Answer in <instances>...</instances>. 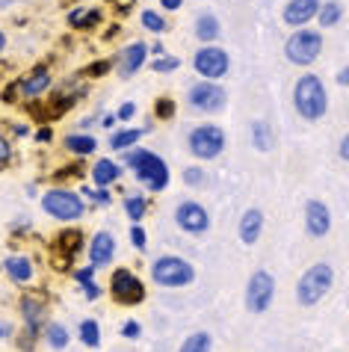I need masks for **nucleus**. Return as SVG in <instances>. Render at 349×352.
Instances as JSON below:
<instances>
[{
    "instance_id": "obj_1",
    "label": "nucleus",
    "mask_w": 349,
    "mask_h": 352,
    "mask_svg": "<svg viewBox=\"0 0 349 352\" xmlns=\"http://www.w3.org/2000/svg\"><path fill=\"white\" fill-rule=\"evenodd\" d=\"M124 163L133 169V178H137L145 190L151 192H163L169 187V166L163 163V157H157L148 148H128L124 151Z\"/></svg>"
},
{
    "instance_id": "obj_2",
    "label": "nucleus",
    "mask_w": 349,
    "mask_h": 352,
    "mask_svg": "<svg viewBox=\"0 0 349 352\" xmlns=\"http://www.w3.org/2000/svg\"><path fill=\"white\" fill-rule=\"evenodd\" d=\"M293 107L296 113L308 122H317L323 119L326 110H328V95H326V86L317 74H302L293 86Z\"/></svg>"
},
{
    "instance_id": "obj_3",
    "label": "nucleus",
    "mask_w": 349,
    "mask_h": 352,
    "mask_svg": "<svg viewBox=\"0 0 349 352\" xmlns=\"http://www.w3.org/2000/svg\"><path fill=\"white\" fill-rule=\"evenodd\" d=\"M332 285H335V270L328 267V263H314V267H308L302 272V278H299V285H296V302L302 308H311L323 296H328Z\"/></svg>"
},
{
    "instance_id": "obj_4",
    "label": "nucleus",
    "mask_w": 349,
    "mask_h": 352,
    "mask_svg": "<svg viewBox=\"0 0 349 352\" xmlns=\"http://www.w3.org/2000/svg\"><path fill=\"white\" fill-rule=\"evenodd\" d=\"M151 278H154V285H160V287H187V285H192V278H196V270L183 258L163 255L151 263Z\"/></svg>"
},
{
    "instance_id": "obj_5",
    "label": "nucleus",
    "mask_w": 349,
    "mask_h": 352,
    "mask_svg": "<svg viewBox=\"0 0 349 352\" xmlns=\"http://www.w3.org/2000/svg\"><path fill=\"white\" fill-rule=\"evenodd\" d=\"M42 208H45L47 217H54L60 222H74V219L83 217L86 204H83V195H77L74 190L56 187V190H47L42 195Z\"/></svg>"
},
{
    "instance_id": "obj_6",
    "label": "nucleus",
    "mask_w": 349,
    "mask_h": 352,
    "mask_svg": "<svg viewBox=\"0 0 349 352\" xmlns=\"http://www.w3.org/2000/svg\"><path fill=\"white\" fill-rule=\"evenodd\" d=\"M319 54H323V33L308 30V27H299L284 42V56L293 65H311Z\"/></svg>"
},
{
    "instance_id": "obj_7",
    "label": "nucleus",
    "mask_w": 349,
    "mask_h": 352,
    "mask_svg": "<svg viewBox=\"0 0 349 352\" xmlns=\"http://www.w3.org/2000/svg\"><path fill=\"white\" fill-rule=\"evenodd\" d=\"M190 154L199 160H216L222 151H225V133H222V128H216V124H201V128H196L190 133Z\"/></svg>"
},
{
    "instance_id": "obj_8",
    "label": "nucleus",
    "mask_w": 349,
    "mask_h": 352,
    "mask_svg": "<svg viewBox=\"0 0 349 352\" xmlns=\"http://www.w3.org/2000/svg\"><path fill=\"white\" fill-rule=\"evenodd\" d=\"M273 299H275V278L267 270L251 272V278L246 285V308L251 314H264L273 305Z\"/></svg>"
},
{
    "instance_id": "obj_9",
    "label": "nucleus",
    "mask_w": 349,
    "mask_h": 352,
    "mask_svg": "<svg viewBox=\"0 0 349 352\" xmlns=\"http://www.w3.org/2000/svg\"><path fill=\"white\" fill-rule=\"evenodd\" d=\"M110 296L119 302V305H139V302H145V285L131 270L119 267L110 276Z\"/></svg>"
},
{
    "instance_id": "obj_10",
    "label": "nucleus",
    "mask_w": 349,
    "mask_h": 352,
    "mask_svg": "<svg viewBox=\"0 0 349 352\" xmlns=\"http://www.w3.org/2000/svg\"><path fill=\"white\" fill-rule=\"evenodd\" d=\"M187 104L199 113H219L222 107L228 104V92L222 89L219 83H210V80H201L196 86H190L187 92Z\"/></svg>"
},
{
    "instance_id": "obj_11",
    "label": "nucleus",
    "mask_w": 349,
    "mask_h": 352,
    "mask_svg": "<svg viewBox=\"0 0 349 352\" xmlns=\"http://www.w3.org/2000/svg\"><path fill=\"white\" fill-rule=\"evenodd\" d=\"M228 65H231V60H228V54L222 51V47H216V45H205V47H199L196 51V56H192V68L205 77V80H219V77H225L228 74Z\"/></svg>"
},
{
    "instance_id": "obj_12",
    "label": "nucleus",
    "mask_w": 349,
    "mask_h": 352,
    "mask_svg": "<svg viewBox=\"0 0 349 352\" xmlns=\"http://www.w3.org/2000/svg\"><path fill=\"white\" fill-rule=\"evenodd\" d=\"M174 222L187 234H205L210 228V213L205 210V204H199V201H181L178 208H174Z\"/></svg>"
},
{
    "instance_id": "obj_13",
    "label": "nucleus",
    "mask_w": 349,
    "mask_h": 352,
    "mask_svg": "<svg viewBox=\"0 0 349 352\" xmlns=\"http://www.w3.org/2000/svg\"><path fill=\"white\" fill-rule=\"evenodd\" d=\"M305 231L311 237H326L332 231V210H328L326 201L311 199L305 204Z\"/></svg>"
},
{
    "instance_id": "obj_14",
    "label": "nucleus",
    "mask_w": 349,
    "mask_h": 352,
    "mask_svg": "<svg viewBox=\"0 0 349 352\" xmlns=\"http://www.w3.org/2000/svg\"><path fill=\"white\" fill-rule=\"evenodd\" d=\"M89 267L92 270H101V267H110L113 258H115V237L110 231H98L95 237L89 240Z\"/></svg>"
},
{
    "instance_id": "obj_15",
    "label": "nucleus",
    "mask_w": 349,
    "mask_h": 352,
    "mask_svg": "<svg viewBox=\"0 0 349 352\" xmlns=\"http://www.w3.org/2000/svg\"><path fill=\"white\" fill-rule=\"evenodd\" d=\"M319 12V0H290L284 6V21L290 27H305Z\"/></svg>"
},
{
    "instance_id": "obj_16",
    "label": "nucleus",
    "mask_w": 349,
    "mask_h": 352,
    "mask_svg": "<svg viewBox=\"0 0 349 352\" xmlns=\"http://www.w3.org/2000/svg\"><path fill=\"white\" fill-rule=\"evenodd\" d=\"M260 231H264V213L258 208H249L243 217H240V240H243L246 246H255L260 240Z\"/></svg>"
},
{
    "instance_id": "obj_17",
    "label": "nucleus",
    "mask_w": 349,
    "mask_h": 352,
    "mask_svg": "<svg viewBox=\"0 0 349 352\" xmlns=\"http://www.w3.org/2000/svg\"><path fill=\"white\" fill-rule=\"evenodd\" d=\"M145 56H148V47H145L142 42H133V45L124 47L122 56H119V72H122V77L137 74L139 68L145 65Z\"/></svg>"
},
{
    "instance_id": "obj_18",
    "label": "nucleus",
    "mask_w": 349,
    "mask_h": 352,
    "mask_svg": "<svg viewBox=\"0 0 349 352\" xmlns=\"http://www.w3.org/2000/svg\"><path fill=\"white\" fill-rule=\"evenodd\" d=\"M122 178V166L115 163L113 157H101L98 163L92 166V181L98 190H110V184H115Z\"/></svg>"
},
{
    "instance_id": "obj_19",
    "label": "nucleus",
    "mask_w": 349,
    "mask_h": 352,
    "mask_svg": "<svg viewBox=\"0 0 349 352\" xmlns=\"http://www.w3.org/2000/svg\"><path fill=\"white\" fill-rule=\"evenodd\" d=\"M47 86H51V72H47L45 65H38V68H33V72L24 77L21 83H18V92H21L24 98H38L47 89Z\"/></svg>"
},
{
    "instance_id": "obj_20",
    "label": "nucleus",
    "mask_w": 349,
    "mask_h": 352,
    "mask_svg": "<svg viewBox=\"0 0 349 352\" xmlns=\"http://www.w3.org/2000/svg\"><path fill=\"white\" fill-rule=\"evenodd\" d=\"M21 317L27 322V331L36 335L38 326H42V317H45V305H42V299H38L36 293H27V296L21 299Z\"/></svg>"
},
{
    "instance_id": "obj_21",
    "label": "nucleus",
    "mask_w": 349,
    "mask_h": 352,
    "mask_svg": "<svg viewBox=\"0 0 349 352\" xmlns=\"http://www.w3.org/2000/svg\"><path fill=\"white\" fill-rule=\"evenodd\" d=\"M3 270H6V276L18 281V285H27V281H33V261L30 258H24V255H9L3 261Z\"/></svg>"
},
{
    "instance_id": "obj_22",
    "label": "nucleus",
    "mask_w": 349,
    "mask_h": 352,
    "mask_svg": "<svg viewBox=\"0 0 349 352\" xmlns=\"http://www.w3.org/2000/svg\"><path fill=\"white\" fill-rule=\"evenodd\" d=\"M63 148L74 154V157H86V154H92L95 148H98V140L89 133H71V136H65L63 140Z\"/></svg>"
},
{
    "instance_id": "obj_23",
    "label": "nucleus",
    "mask_w": 349,
    "mask_h": 352,
    "mask_svg": "<svg viewBox=\"0 0 349 352\" xmlns=\"http://www.w3.org/2000/svg\"><path fill=\"white\" fill-rule=\"evenodd\" d=\"M56 249L60 255L65 252V258H74L83 252V231L80 228H63V234L56 237Z\"/></svg>"
},
{
    "instance_id": "obj_24",
    "label": "nucleus",
    "mask_w": 349,
    "mask_h": 352,
    "mask_svg": "<svg viewBox=\"0 0 349 352\" xmlns=\"http://www.w3.org/2000/svg\"><path fill=\"white\" fill-rule=\"evenodd\" d=\"M251 145H255L258 151H273L275 148V133L264 119L251 122Z\"/></svg>"
},
{
    "instance_id": "obj_25",
    "label": "nucleus",
    "mask_w": 349,
    "mask_h": 352,
    "mask_svg": "<svg viewBox=\"0 0 349 352\" xmlns=\"http://www.w3.org/2000/svg\"><path fill=\"white\" fill-rule=\"evenodd\" d=\"M219 18L213 15V12H201L199 18H196V36L201 38V42H216L219 38Z\"/></svg>"
},
{
    "instance_id": "obj_26",
    "label": "nucleus",
    "mask_w": 349,
    "mask_h": 352,
    "mask_svg": "<svg viewBox=\"0 0 349 352\" xmlns=\"http://www.w3.org/2000/svg\"><path fill=\"white\" fill-rule=\"evenodd\" d=\"M341 15H344V6L337 3V0H326V3H319V12H317V21L319 27H335L337 21H341Z\"/></svg>"
},
{
    "instance_id": "obj_27",
    "label": "nucleus",
    "mask_w": 349,
    "mask_h": 352,
    "mask_svg": "<svg viewBox=\"0 0 349 352\" xmlns=\"http://www.w3.org/2000/svg\"><path fill=\"white\" fill-rule=\"evenodd\" d=\"M139 136H142V131H137V128H124V131H119V133H113V136H110V148H113V151L137 148Z\"/></svg>"
},
{
    "instance_id": "obj_28",
    "label": "nucleus",
    "mask_w": 349,
    "mask_h": 352,
    "mask_svg": "<svg viewBox=\"0 0 349 352\" xmlns=\"http://www.w3.org/2000/svg\"><path fill=\"white\" fill-rule=\"evenodd\" d=\"M45 340H47V346L51 349H65L69 346V340H71V335H69V329H65L63 322H51V326L45 329Z\"/></svg>"
},
{
    "instance_id": "obj_29",
    "label": "nucleus",
    "mask_w": 349,
    "mask_h": 352,
    "mask_svg": "<svg viewBox=\"0 0 349 352\" xmlns=\"http://www.w3.org/2000/svg\"><path fill=\"white\" fill-rule=\"evenodd\" d=\"M101 21V12L98 9H74V12L69 15V24L74 27V30H83V27H95Z\"/></svg>"
},
{
    "instance_id": "obj_30",
    "label": "nucleus",
    "mask_w": 349,
    "mask_h": 352,
    "mask_svg": "<svg viewBox=\"0 0 349 352\" xmlns=\"http://www.w3.org/2000/svg\"><path fill=\"white\" fill-rule=\"evenodd\" d=\"M77 331H80L83 346H89V349H98V346H101V329H98V320H83Z\"/></svg>"
},
{
    "instance_id": "obj_31",
    "label": "nucleus",
    "mask_w": 349,
    "mask_h": 352,
    "mask_svg": "<svg viewBox=\"0 0 349 352\" xmlns=\"http://www.w3.org/2000/svg\"><path fill=\"white\" fill-rule=\"evenodd\" d=\"M178 352H210V335L207 331H192L190 338H183Z\"/></svg>"
},
{
    "instance_id": "obj_32",
    "label": "nucleus",
    "mask_w": 349,
    "mask_h": 352,
    "mask_svg": "<svg viewBox=\"0 0 349 352\" xmlns=\"http://www.w3.org/2000/svg\"><path fill=\"white\" fill-rule=\"evenodd\" d=\"M145 210H148V201H145L142 195H128V199H124V213H128V219L133 225H139V219L145 217Z\"/></svg>"
},
{
    "instance_id": "obj_33",
    "label": "nucleus",
    "mask_w": 349,
    "mask_h": 352,
    "mask_svg": "<svg viewBox=\"0 0 349 352\" xmlns=\"http://www.w3.org/2000/svg\"><path fill=\"white\" fill-rule=\"evenodd\" d=\"M142 27H145V30H151V33H163V30H166V18L157 15L154 9H145V12H142Z\"/></svg>"
},
{
    "instance_id": "obj_34",
    "label": "nucleus",
    "mask_w": 349,
    "mask_h": 352,
    "mask_svg": "<svg viewBox=\"0 0 349 352\" xmlns=\"http://www.w3.org/2000/svg\"><path fill=\"white\" fill-rule=\"evenodd\" d=\"M183 181L190 184V187H201L207 178H205V169H199V166H190V169H183Z\"/></svg>"
},
{
    "instance_id": "obj_35",
    "label": "nucleus",
    "mask_w": 349,
    "mask_h": 352,
    "mask_svg": "<svg viewBox=\"0 0 349 352\" xmlns=\"http://www.w3.org/2000/svg\"><path fill=\"white\" fill-rule=\"evenodd\" d=\"M154 113H157V119H172L174 101H172V98H157V104H154Z\"/></svg>"
},
{
    "instance_id": "obj_36",
    "label": "nucleus",
    "mask_w": 349,
    "mask_h": 352,
    "mask_svg": "<svg viewBox=\"0 0 349 352\" xmlns=\"http://www.w3.org/2000/svg\"><path fill=\"white\" fill-rule=\"evenodd\" d=\"M83 195L86 199H92L95 204H110V190H98V187H83Z\"/></svg>"
},
{
    "instance_id": "obj_37",
    "label": "nucleus",
    "mask_w": 349,
    "mask_h": 352,
    "mask_svg": "<svg viewBox=\"0 0 349 352\" xmlns=\"http://www.w3.org/2000/svg\"><path fill=\"white\" fill-rule=\"evenodd\" d=\"M142 335V326L137 320H124V326H122V338H128V340H137Z\"/></svg>"
},
{
    "instance_id": "obj_38",
    "label": "nucleus",
    "mask_w": 349,
    "mask_h": 352,
    "mask_svg": "<svg viewBox=\"0 0 349 352\" xmlns=\"http://www.w3.org/2000/svg\"><path fill=\"white\" fill-rule=\"evenodd\" d=\"M178 65H181V60H174V56H160L157 63H151L154 72H174Z\"/></svg>"
},
{
    "instance_id": "obj_39",
    "label": "nucleus",
    "mask_w": 349,
    "mask_h": 352,
    "mask_svg": "<svg viewBox=\"0 0 349 352\" xmlns=\"http://www.w3.org/2000/svg\"><path fill=\"white\" fill-rule=\"evenodd\" d=\"M131 243H133V246H137L139 252L145 249L148 237H145V228H142V225H131Z\"/></svg>"
},
{
    "instance_id": "obj_40",
    "label": "nucleus",
    "mask_w": 349,
    "mask_h": 352,
    "mask_svg": "<svg viewBox=\"0 0 349 352\" xmlns=\"http://www.w3.org/2000/svg\"><path fill=\"white\" fill-rule=\"evenodd\" d=\"M110 68H113V63H110V60H98L95 65L86 68V74H89V77H101V74L110 72Z\"/></svg>"
},
{
    "instance_id": "obj_41",
    "label": "nucleus",
    "mask_w": 349,
    "mask_h": 352,
    "mask_svg": "<svg viewBox=\"0 0 349 352\" xmlns=\"http://www.w3.org/2000/svg\"><path fill=\"white\" fill-rule=\"evenodd\" d=\"M133 116H137V104H133V101H124V104L119 107V113H115V119L128 122V119H133Z\"/></svg>"
},
{
    "instance_id": "obj_42",
    "label": "nucleus",
    "mask_w": 349,
    "mask_h": 352,
    "mask_svg": "<svg viewBox=\"0 0 349 352\" xmlns=\"http://www.w3.org/2000/svg\"><path fill=\"white\" fill-rule=\"evenodd\" d=\"M74 281H77V285H86V281H95V270H92V267L77 270V272H74Z\"/></svg>"
},
{
    "instance_id": "obj_43",
    "label": "nucleus",
    "mask_w": 349,
    "mask_h": 352,
    "mask_svg": "<svg viewBox=\"0 0 349 352\" xmlns=\"http://www.w3.org/2000/svg\"><path fill=\"white\" fill-rule=\"evenodd\" d=\"M80 287L86 290V299H89V302H95V299L101 296V287L95 285V281H86V285H80Z\"/></svg>"
},
{
    "instance_id": "obj_44",
    "label": "nucleus",
    "mask_w": 349,
    "mask_h": 352,
    "mask_svg": "<svg viewBox=\"0 0 349 352\" xmlns=\"http://www.w3.org/2000/svg\"><path fill=\"white\" fill-rule=\"evenodd\" d=\"M9 157H12V148H9V142L0 136V166L9 163Z\"/></svg>"
},
{
    "instance_id": "obj_45",
    "label": "nucleus",
    "mask_w": 349,
    "mask_h": 352,
    "mask_svg": "<svg viewBox=\"0 0 349 352\" xmlns=\"http://www.w3.org/2000/svg\"><path fill=\"white\" fill-rule=\"evenodd\" d=\"M337 86H349V63L337 72Z\"/></svg>"
},
{
    "instance_id": "obj_46",
    "label": "nucleus",
    "mask_w": 349,
    "mask_h": 352,
    "mask_svg": "<svg viewBox=\"0 0 349 352\" xmlns=\"http://www.w3.org/2000/svg\"><path fill=\"white\" fill-rule=\"evenodd\" d=\"M337 154H341L344 160H349V133H346L344 140H341V145H337Z\"/></svg>"
},
{
    "instance_id": "obj_47",
    "label": "nucleus",
    "mask_w": 349,
    "mask_h": 352,
    "mask_svg": "<svg viewBox=\"0 0 349 352\" xmlns=\"http://www.w3.org/2000/svg\"><path fill=\"white\" fill-rule=\"evenodd\" d=\"M110 3H113L115 9H122V12H128V9H133V3H137V0H110Z\"/></svg>"
},
{
    "instance_id": "obj_48",
    "label": "nucleus",
    "mask_w": 349,
    "mask_h": 352,
    "mask_svg": "<svg viewBox=\"0 0 349 352\" xmlns=\"http://www.w3.org/2000/svg\"><path fill=\"white\" fill-rule=\"evenodd\" d=\"M181 3H183V0H160V6L169 9V12H172V9H181Z\"/></svg>"
},
{
    "instance_id": "obj_49",
    "label": "nucleus",
    "mask_w": 349,
    "mask_h": 352,
    "mask_svg": "<svg viewBox=\"0 0 349 352\" xmlns=\"http://www.w3.org/2000/svg\"><path fill=\"white\" fill-rule=\"evenodd\" d=\"M36 140H42V142H51V128H38V131H36Z\"/></svg>"
},
{
    "instance_id": "obj_50",
    "label": "nucleus",
    "mask_w": 349,
    "mask_h": 352,
    "mask_svg": "<svg viewBox=\"0 0 349 352\" xmlns=\"http://www.w3.org/2000/svg\"><path fill=\"white\" fill-rule=\"evenodd\" d=\"M104 124H106V128H113V124H115V116H104V119H101Z\"/></svg>"
},
{
    "instance_id": "obj_51",
    "label": "nucleus",
    "mask_w": 349,
    "mask_h": 352,
    "mask_svg": "<svg viewBox=\"0 0 349 352\" xmlns=\"http://www.w3.org/2000/svg\"><path fill=\"white\" fill-rule=\"evenodd\" d=\"M6 335H9V329L3 326V322H0V338H6Z\"/></svg>"
},
{
    "instance_id": "obj_52",
    "label": "nucleus",
    "mask_w": 349,
    "mask_h": 352,
    "mask_svg": "<svg viewBox=\"0 0 349 352\" xmlns=\"http://www.w3.org/2000/svg\"><path fill=\"white\" fill-rule=\"evenodd\" d=\"M3 47H6V36L0 33V51H3Z\"/></svg>"
}]
</instances>
